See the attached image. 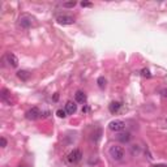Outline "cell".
Instances as JSON below:
<instances>
[{
	"mask_svg": "<svg viewBox=\"0 0 167 167\" xmlns=\"http://www.w3.org/2000/svg\"><path fill=\"white\" fill-rule=\"evenodd\" d=\"M76 2H65V3H63V7L64 8H73V7H76Z\"/></svg>",
	"mask_w": 167,
	"mask_h": 167,
	"instance_id": "2e32d148",
	"label": "cell"
},
{
	"mask_svg": "<svg viewBox=\"0 0 167 167\" xmlns=\"http://www.w3.org/2000/svg\"><path fill=\"white\" fill-rule=\"evenodd\" d=\"M120 107H121V103L120 102H111V105H110V107H108V108H110L111 112H116Z\"/></svg>",
	"mask_w": 167,
	"mask_h": 167,
	"instance_id": "4fadbf2b",
	"label": "cell"
},
{
	"mask_svg": "<svg viewBox=\"0 0 167 167\" xmlns=\"http://www.w3.org/2000/svg\"><path fill=\"white\" fill-rule=\"evenodd\" d=\"M141 75H142L144 77H148V78H149V77H151V75H150V71H149L148 68H144V69L141 71Z\"/></svg>",
	"mask_w": 167,
	"mask_h": 167,
	"instance_id": "d6986e66",
	"label": "cell"
},
{
	"mask_svg": "<svg viewBox=\"0 0 167 167\" xmlns=\"http://www.w3.org/2000/svg\"><path fill=\"white\" fill-rule=\"evenodd\" d=\"M56 115L57 116H59V118H65V116H67V111H65V110H61V108H60V110H57L56 111Z\"/></svg>",
	"mask_w": 167,
	"mask_h": 167,
	"instance_id": "ac0fdd59",
	"label": "cell"
},
{
	"mask_svg": "<svg viewBox=\"0 0 167 167\" xmlns=\"http://www.w3.org/2000/svg\"><path fill=\"white\" fill-rule=\"evenodd\" d=\"M17 77L20 80H22V81H27V80L30 78V73H29L27 71H18L17 72Z\"/></svg>",
	"mask_w": 167,
	"mask_h": 167,
	"instance_id": "7c38bea8",
	"label": "cell"
},
{
	"mask_svg": "<svg viewBox=\"0 0 167 167\" xmlns=\"http://www.w3.org/2000/svg\"><path fill=\"white\" fill-rule=\"evenodd\" d=\"M125 151L123 149V146H119V145H114V146L110 148V155L114 161H121L124 158Z\"/></svg>",
	"mask_w": 167,
	"mask_h": 167,
	"instance_id": "6da1fadb",
	"label": "cell"
},
{
	"mask_svg": "<svg viewBox=\"0 0 167 167\" xmlns=\"http://www.w3.org/2000/svg\"><path fill=\"white\" fill-rule=\"evenodd\" d=\"M82 7H91V3H86V2H82L81 3Z\"/></svg>",
	"mask_w": 167,
	"mask_h": 167,
	"instance_id": "7402d4cb",
	"label": "cell"
},
{
	"mask_svg": "<svg viewBox=\"0 0 167 167\" xmlns=\"http://www.w3.org/2000/svg\"><path fill=\"white\" fill-rule=\"evenodd\" d=\"M0 142H2V148H5V146H7V140H5V137H2V139H0Z\"/></svg>",
	"mask_w": 167,
	"mask_h": 167,
	"instance_id": "ffe728a7",
	"label": "cell"
},
{
	"mask_svg": "<svg viewBox=\"0 0 167 167\" xmlns=\"http://www.w3.org/2000/svg\"><path fill=\"white\" fill-rule=\"evenodd\" d=\"M65 111L69 115H73L77 111V105L75 102H72V101H68L67 105H65Z\"/></svg>",
	"mask_w": 167,
	"mask_h": 167,
	"instance_id": "9c48e42d",
	"label": "cell"
},
{
	"mask_svg": "<svg viewBox=\"0 0 167 167\" xmlns=\"http://www.w3.org/2000/svg\"><path fill=\"white\" fill-rule=\"evenodd\" d=\"M108 128L114 132H123L125 129V123L123 120H112L110 124H108Z\"/></svg>",
	"mask_w": 167,
	"mask_h": 167,
	"instance_id": "3957f363",
	"label": "cell"
},
{
	"mask_svg": "<svg viewBox=\"0 0 167 167\" xmlns=\"http://www.w3.org/2000/svg\"><path fill=\"white\" fill-rule=\"evenodd\" d=\"M56 21L60 25H72V24H75V18L72 16H68V14H60V16L56 17Z\"/></svg>",
	"mask_w": 167,
	"mask_h": 167,
	"instance_id": "5b68a950",
	"label": "cell"
},
{
	"mask_svg": "<svg viewBox=\"0 0 167 167\" xmlns=\"http://www.w3.org/2000/svg\"><path fill=\"white\" fill-rule=\"evenodd\" d=\"M0 97H2V99L4 101L5 103H8V105H12L14 101L12 99V96H11V91L9 90H7V89H3L2 90V94H0Z\"/></svg>",
	"mask_w": 167,
	"mask_h": 167,
	"instance_id": "ba28073f",
	"label": "cell"
},
{
	"mask_svg": "<svg viewBox=\"0 0 167 167\" xmlns=\"http://www.w3.org/2000/svg\"><path fill=\"white\" fill-rule=\"evenodd\" d=\"M5 60L7 63H8V65H11L12 68H16L17 65H18V59H17V56L14 55L13 52H8L5 55Z\"/></svg>",
	"mask_w": 167,
	"mask_h": 167,
	"instance_id": "52a82bcc",
	"label": "cell"
},
{
	"mask_svg": "<svg viewBox=\"0 0 167 167\" xmlns=\"http://www.w3.org/2000/svg\"><path fill=\"white\" fill-rule=\"evenodd\" d=\"M161 94H162V97H163L165 99H167V88H165V89H162V91H161Z\"/></svg>",
	"mask_w": 167,
	"mask_h": 167,
	"instance_id": "44dd1931",
	"label": "cell"
},
{
	"mask_svg": "<svg viewBox=\"0 0 167 167\" xmlns=\"http://www.w3.org/2000/svg\"><path fill=\"white\" fill-rule=\"evenodd\" d=\"M33 25V18L27 14H22L20 18H18V26L24 27V29H29Z\"/></svg>",
	"mask_w": 167,
	"mask_h": 167,
	"instance_id": "277c9868",
	"label": "cell"
},
{
	"mask_svg": "<svg viewBox=\"0 0 167 167\" xmlns=\"http://www.w3.org/2000/svg\"><path fill=\"white\" fill-rule=\"evenodd\" d=\"M130 151H132L133 155H135V154H139V153H140V146H139V145H133V146L130 148Z\"/></svg>",
	"mask_w": 167,
	"mask_h": 167,
	"instance_id": "e0dca14e",
	"label": "cell"
},
{
	"mask_svg": "<svg viewBox=\"0 0 167 167\" xmlns=\"http://www.w3.org/2000/svg\"><path fill=\"white\" fill-rule=\"evenodd\" d=\"M82 159V153H81V150L80 149H73L71 151V153L67 155V161L72 165H76Z\"/></svg>",
	"mask_w": 167,
	"mask_h": 167,
	"instance_id": "7a4b0ae2",
	"label": "cell"
},
{
	"mask_svg": "<svg viewBox=\"0 0 167 167\" xmlns=\"http://www.w3.org/2000/svg\"><path fill=\"white\" fill-rule=\"evenodd\" d=\"M101 135H102V130H101V129H97L96 133H93V141H94V142H98L99 139H101Z\"/></svg>",
	"mask_w": 167,
	"mask_h": 167,
	"instance_id": "5bb4252c",
	"label": "cell"
},
{
	"mask_svg": "<svg viewBox=\"0 0 167 167\" xmlns=\"http://www.w3.org/2000/svg\"><path fill=\"white\" fill-rule=\"evenodd\" d=\"M39 118H42V112L39 111L38 107H33L32 110H29L26 112V119H29V120H35Z\"/></svg>",
	"mask_w": 167,
	"mask_h": 167,
	"instance_id": "8992f818",
	"label": "cell"
},
{
	"mask_svg": "<svg viewBox=\"0 0 167 167\" xmlns=\"http://www.w3.org/2000/svg\"><path fill=\"white\" fill-rule=\"evenodd\" d=\"M75 98H76V102H78V103H85L86 102V96H85V93L81 91V90L76 91Z\"/></svg>",
	"mask_w": 167,
	"mask_h": 167,
	"instance_id": "8fae6325",
	"label": "cell"
},
{
	"mask_svg": "<svg viewBox=\"0 0 167 167\" xmlns=\"http://www.w3.org/2000/svg\"><path fill=\"white\" fill-rule=\"evenodd\" d=\"M116 139H118V141H120V142H123V144L129 142V140H130V133H128V132H120L118 136H116Z\"/></svg>",
	"mask_w": 167,
	"mask_h": 167,
	"instance_id": "30bf717a",
	"label": "cell"
},
{
	"mask_svg": "<svg viewBox=\"0 0 167 167\" xmlns=\"http://www.w3.org/2000/svg\"><path fill=\"white\" fill-rule=\"evenodd\" d=\"M97 82H98V86H99V88H105V86H106V78L105 77H99L98 80H97Z\"/></svg>",
	"mask_w": 167,
	"mask_h": 167,
	"instance_id": "9a60e30c",
	"label": "cell"
}]
</instances>
